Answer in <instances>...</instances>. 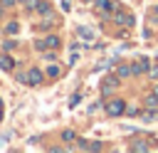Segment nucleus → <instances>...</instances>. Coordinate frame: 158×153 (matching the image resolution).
I'll return each mask as SVG.
<instances>
[{"mask_svg":"<svg viewBox=\"0 0 158 153\" xmlns=\"http://www.w3.org/2000/svg\"><path fill=\"white\" fill-rule=\"evenodd\" d=\"M123 111H126L123 99H114V101H109V104H106V114H109V116H121Z\"/></svg>","mask_w":158,"mask_h":153,"instance_id":"nucleus-1","label":"nucleus"},{"mask_svg":"<svg viewBox=\"0 0 158 153\" xmlns=\"http://www.w3.org/2000/svg\"><path fill=\"white\" fill-rule=\"evenodd\" d=\"M35 47H37V49H47V47H59V37H57V35H52V37H44V39H40V42H35Z\"/></svg>","mask_w":158,"mask_h":153,"instance_id":"nucleus-2","label":"nucleus"},{"mask_svg":"<svg viewBox=\"0 0 158 153\" xmlns=\"http://www.w3.org/2000/svg\"><path fill=\"white\" fill-rule=\"evenodd\" d=\"M42 72L37 69V67H30V72H27V84H32V86H37V84H42Z\"/></svg>","mask_w":158,"mask_h":153,"instance_id":"nucleus-3","label":"nucleus"},{"mask_svg":"<svg viewBox=\"0 0 158 153\" xmlns=\"http://www.w3.org/2000/svg\"><path fill=\"white\" fill-rule=\"evenodd\" d=\"M114 22H116V25H128V27H131V25H133V17L126 15V12H114Z\"/></svg>","mask_w":158,"mask_h":153,"instance_id":"nucleus-4","label":"nucleus"},{"mask_svg":"<svg viewBox=\"0 0 158 153\" xmlns=\"http://www.w3.org/2000/svg\"><path fill=\"white\" fill-rule=\"evenodd\" d=\"M0 69L12 72V69H15V59H12V57H7V54H2V57H0Z\"/></svg>","mask_w":158,"mask_h":153,"instance_id":"nucleus-5","label":"nucleus"},{"mask_svg":"<svg viewBox=\"0 0 158 153\" xmlns=\"http://www.w3.org/2000/svg\"><path fill=\"white\" fill-rule=\"evenodd\" d=\"M116 86H118V76H106V79H104V91L116 89Z\"/></svg>","mask_w":158,"mask_h":153,"instance_id":"nucleus-6","label":"nucleus"},{"mask_svg":"<svg viewBox=\"0 0 158 153\" xmlns=\"http://www.w3.org/2000/svg\"><path fill=\"white\" fill-rule=\"evenodd\" d=\"M99 7L106 10V12L109 10H116V0H99Z\"/></svg>","mask_w":158,"mask_h":153,"instance_id":"nucleus-7","label":"nucleus"},{"mask_svg":"<svg viewBox=\"0 0 158 153\" xmlns=\"http://www.w3.org/2000/svg\"><path fill=\"white\" fill-rule=\"evenodd\" d=\"M37 10H40L42 15H49V10H52V7H49V2H44V0H37Z\"/></svg>","mask_w":158,"mask_h":153,"instance_id":"nucleus-8","label":"nucleus"},{"mask_svg":"<svg viewBox=\"0 0 158 153\" xmlns=\"http://www.w3.org/2000/svg\"><path fill=\"white\" fill-rule=\"evenodd\" d=\"M128 74H133L131 67H128V64H121V67H118V79H123V76H128Z\"/></svg>","mask_w":158,"mask_h":153,"instance_id":"nucleus-9","label":"nucleus"},{"mask_svg":"<svg viewBox=\"0 0 158 153\" xmlns=\"http://www.w3.org/2000/svg\"><path fill=\"white\" fill-rule=\"evenodd\" d=\"M146 106H151V109H156V106H158V96H156V94H151V96L146 99Z\"/></svg>","mask_w":158,"mask_h":153,"instance_id":"nucleus-10","label":"nucleus"},{"mask_svg":"<svg viewBox=\"0 0 158 153\" xmlns=\"http://www.w3.org/2000/svg\"><path fill=\"white\" fill-rule=\"evenodd\" d=\"M17 30H20V27H17V22H10V25L5 27V32H7V35H17Z\"/></svg>","mask_w":158,"mask_h":153,"instance_id":"nucleus-11","label":"nucleus"},{"mask_svg":"<svg viewBox=\"0 0 158 153\" xmlns=\"http://www.w3.org/2000/svg\"><path fill=\"white\" fill-rule=\"evenodd\" d=\"M47 76H52V79H57V76H59V67H54V64H52V67L47 69Z\"/></svg>","mask_w":158,"mask_h":153,"instance_id":"nucleus-12","label":"nucleus"},{"mask_svg":"<svg viewBox=\"0 0 158 153\" xmlns=\"http://www.w3.org/2000/svg\"><path fill=\"white\" fill-rule=\"evenodd\" d=\"M62 138L69 143V141H74V131H62Z\"/></svg>","mask_w":158,"mask_h":153,"instance_id":"nucleus-13","label":"nucleus"},{"mask_svg":"<svg viewBox=\"0 0 158 153\" xmlns=\"http://www.w3.org/2000/svg\"><path fill=\"white\" fill-rule=\"evenodd\" d=\"M131 148H133V151H138V153H141V151H148V143H133V146H131Z\"/></svg>","mask_w":158,"mask_h":153,"instance_id":"nucleus-14","label":"nucleus"},{"mask_svg":"<svg viewBox=\"0 0 158 153\" xmlns=\"http://www.w3.org/2000/svg\"><path fill=\"white\" fill-rule=\"evenodd\" d=\"M79 35H81V37H89V39H91V32H89L86 27H79Z\"/></svg>","mask_w":158,"mask_h":153,"instance_id":"nucleus-15","label":"nucleus"},{"mask_svg":"<svg viewBox=\"0 0 158 153\" xmlns=\"http://www.w3.org/2000/svg\"><path fill=\"white\" fill-rule=\"evenodd\" d=\"M17 42H12V39H7V42H2V49H12Z\"/></svg>","mask_w":158,"mask_h":153,"instance_id":"nucleus-16","label":"nucleus"},{"mask_svg":"<svg viewBox=\"0 0 158 153\" xmlns=\"http://www.w3.org/2000/svg\"><path fill=\"white\" fill-rule=\"evenodd\" d=\"M148 74H151L153 79H158V67H148Z\"/></svg>","mask_w":158,"mask_h":153,"instance_id":"nucleus-17","label":"nucleus"},{"mask_svg":"<svg viewBox=\"0 0 158 153\" xmlns=\"http://www.w3.org/2000/svg\"><path fill=\"white\" fill-rule=\"evenodd\" d=\"M143 118H146V121H151V118H156V111H146V114H143Z\"/></svg>","mask_w":158,"mask_h":153,"instance_id":"nucleus-18","label":"nucleus"},{"mask_svg":"<svg viewBox=\"0 0 158 153\" xmlns=\"http://www.w3.org/2000/svg\"><path fill=\"white\" fill-rule=\"evenodd\" d=\"M15 2H17V0H2V2H0V5H2V7H12V5H15Z\"/></svg>","mask_w":158,"mask_h":153,"instance_id":"nucleus-19","label":"nucleus"},{"mask_svg":"<svg viewBox=\"0 0 158 153\" xmlns=\"http://www.w3.org/2000/svg\"><path fill=\"white\" fill-rule=\"evenodd\" d=\"M62 10H72V2L69 0H62Z\"/></svg>","mask_w":158,"mask_h":153,"instance_id":"nucleus-20","label":"nucleus"},{"mask_svg":"<svg viewBox=\"0 0 158 153\" xmlns=\"http://www.w3.org/2000/svg\"><path fill=\"white\" fill-rule=\"evenodd\" d=\"M89 148H91V151H101V143H99V141H94V143H91Z\"/></svg>","mask_w":158,"mask_h":153,"instance_id":"nucleus-21","label":"nucleus"},{"mask_svg":"<svg viewBox=\"0 0 158 153\" xmlns=\"http://www.w3.org/2000/svg\"><path fill=\"white\" fill-rule=\"evenodd\" d=\"M153 94H156V96H158V84H156V91H153Z\"/></svg>","mask_w":158,"mask_h":153,"instance_id":"nucleus-22","label":"nucleus"},{"mask_svg":"<svg viewBox=\"0 0 158 153\" xmlns=\"http://www.w3.org/2000/svg\"><path fill=\"white\" fill-rule=\"evenodd\" d=\"M0 121H2V106H0Z\"/></svg>","mask_w":158,"mask_h":153,"instance_id":"nucleus-23","label":"nucleus"},{"mask_svg":"<svg viewBox=\"0 0 158 153\" xmlns=\"http://www.w3.org/2000/svg\"><path fill=\"white\" fill-rule=\"evenodd\" d=\"M20 2H25V5H27V0H20Z\"/></svg>","mask_w":158,"mask_h":153,"instance_id":"nucleus-24","label":"nucleus"},{"mask_svg":"<svg viewBox=\"0 0 158 153\" xmlns=\"http://www.w3.org/2000/svg\"><path fill=\"white\" fill-rule=\"evenodd\" d=\"M86 2H94V0H86Z\"/></svg>","mask_w":158,"mask_h":153,"instance_id":"nucleus-25","label":"nucleus"},{"mask_svg":"<svg viewBox=\"0 0 158 153\" xmlns=\"http://www.w3.org/2000/svg\"><path fill=\"white\" fill-rule=\"evenodd\" d=\"M0 106H2V99H0Z\"/></svg>","mask_w":158,"mask_h":153,"instance_id":"nucleus-26","label":"nucleus"},{"mask_svg":"<svg viewBox=\"0 0 158 153\" xmlns=\"http://www.w3.org/2000/svg\"><path fill=\"white\" fill-rule=\"evenodd\" d=\"M156 12H158V7H156Z\"/></svg>","mask_w":158,"mask_h":153,"instance_id":"nucleus-27","label":"nucleus"}]
</instances>
